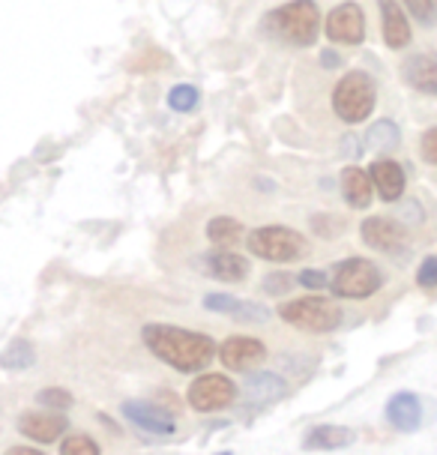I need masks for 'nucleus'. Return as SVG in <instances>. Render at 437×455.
Here are the masks:
<instances>
[{
  "mask_svg": "<svg viewBox=\"0 0 437 455\" xmlns=\"http://www.w3.org/2000/svg\"><path fill=\"white\" fill-rule=\"evenodd\" d=\"M141 341L147 345V351L156 360L171 365L174 371H183V375L204 371L218 354V345L210 336H204V332L171 327V323H159V321L144 323Z\"/></svg>",
  "mask_w": 437,
  "mask_h": 455,
  "instance_id": "obj_1",
  "label": "nucleus"
},
{
  "mask_svg": "<svg viewBox=\"0 0 437 455\" xmlns=\"http://www.w3.org/2000/svg\"><path fill=\"white\" fill-rule=\"evenodd\" d=\"M264 30L273 39L294 48H309L318 39L321 30V10L314 0H290L264 19Z\"/></svg>",
  "mask_w": 437,
  "mask_h": 455,
  "instance_id": "obj_2",
  "label": "nucleus"
},
{
  "mask_svg": "<svg viewBox=\"0 0 437 455\" xmlns=\"http://www.w3.org/2000/svg\"><path fill=\"white\" fill-rule=\"evenodd\" d=\"M377 102V84L369 72L351 69L338 78V84L333 87V111L336 117L347 126H357L362 120L371 117Z\"/></svg>",
  "mask_w": 437,
  "mask_h": 455,
  "instance_id": "obj_3",
  "label": "nucleus"
},
{
  "mask_svg": "<svg viewBox=\"0 0 437 455\" xmlns=\"http://www.w3.org/2000/svg\"><path fill=\"white\" fill-rule=\"evenodd\" d=\"M246 249L252 251L255 258L270 264H290L299 261V258L309 251V243L299 231L285 225H261L255 231H249L246 237Z\"/></svg>",
  "mask_w": 437,
  "mask_h": 455,
  "instance_id": "obj_4",
  "label": "nucleus"
},
{
  "mask_svg": "<svg viewBox=\"0 0 437 455\" xmlns=\"http://www.w3.org/2000/svg\"><path fill=\"white\" fill-rule=\"evenodd\" d=\"M279 318L288 323V327H297L303 332H333L342 327L345 312L338 308V303L323 297H303V299H288V303L279 306Z\"/></svg>",
  "mask_w": 437,
  "mask_h": 455,
  "instance_id": "obj_5",
  "label": "nucleus"
},
{
  "mask_svg": "<svg viewBox=\"0 0 437 455\" xmlns=\"http://www.w3.org/2000/svg\"><path fill=\"white\" fill-rule=\"evenodd\" d=\"M330 288L342 299H366L384 288V273L369 258H347V261L336 267Z\"/></svg>",
  "mask_w": 437,
  "mask_h": 455,
  "instance_id": "obj_6",
  "label": "nucleus"
},
{
  "mask_svg": "<svg viewBox=\"0 0 437 455\" xmlns=\"http://www.w3.org/2000/svg\"><path fill=\"white\" fill-rule=\"evenodd\" d=\"M240 389L228 375H198L186 389V402L198 413H216L237 402Z\"/></svg>",
  "mask_w": 437,
  "mask_h": 455,
  "instance_id": "obj_7",
  "label": "nucleus"
},
{
  "mask_svg": "<svg viewBox=\"0 0 437 455\" xmlns=\"http://www.w3.org/2000/svg\"><path fill=\"white\" fill-rule=\"evenodd\" d=\"M323 30H327L330 43L360 45L362 39H366V12H362L360 4H354V0H345V4H338V6H333V10L327 12Z\"/></svg>",
  "mask_w": 437,
  "mask_h": 455,
  "instance_id": "obj_8",
  "label": "nucleus"
},
{
  "mask_svg": "<svg viewBox=\"0 0 437 455\" xmlns=\"http://www.w3.org/2000/svg\"><path fill=\"white\" fill-rule=\"evenodd\" d=\"M120 413H123L135 428H141V432H147L153 437H171L177 432V422H174L171 413H168L165 408H159V404H153V402L129 398V402L120 404Z\"/></svg>",
  "mask_w": 437,
  "mask_h": 455,
  "instance_id": "obj_9",
  "label": "nucleus"
},
{
  "mask_svg": "<svg viewBox=\"0 0 437 455\" xmlns=\"http://www.w3.org/2000/svg\"><path fill=\"white\" fill-rule=\"evenodd\" d=\"M360 240L366 243L369 249L384 251V255H399V251L408 249V234H404V228L386 216H369L366 222L360 225Z\"/></svg>",
  "mask_w": 437,
  "mask_h": 455,
  "instance_id": "obj_10",
  "label": "nucleus"
},
{
  "mask_svg": "<svg viewBox=\"0 0 437 455\" xmlns=\"http://www.w3.org/2000/svg\"><path fill=\"white\" fill-rule=\"evenodd\" d=\"M218 360L228 371H252L266 360V345L255 336H228L218 345Z\"/></svg>",
  "mask_w": 437,
  "mask_h": 455,
  "instance_id": "obj_11",
  "label": "nucleus"
},
{
  "mask_svg": "<svg viewBox=\"0 0 437 455\" xmlns=\"http://www.w3.org/2000/svg\"><path fill=\"white\" fill-rule=\"evenodd\" d=\"M69 419L63 413L45 411V413H21L19 417V432L34 443H54L67 435Z\"/></svg>",
  "mask_w": 437,
  "mask_h": 455,
  "instance_id": "obj_12",
  "label": "nucleus"
},
{
  "mask_svg": "<svg viewBox=\"0 0 437 455\" xmlns=\"http://www.w3.org/2000/svg\"><path fill=\"white\" fill-rule=\"evenodd\" d=\"M377 6H380V36H384L386 48H393V52L408 48L410 45L408 12H404L395 0H377Z\"/></svg>",
  "mask_w": 437,
  "mask_h": 455,
  "instance_id": "obj_13",
  "label": "nucleus"
},
{
  "mask_svg": "<svg viewBox=\"0 0 437 455\" xmlns=\"http://www.w3.org/2000/svg\"><path fill=\"white\" fill-rule=\"evenodd\" d=\"M384 417L395 432H417L423 426V402L417 393H395L386 402Z\"/></svg>",
  "mask_w": 437,
  "mask_h": 455,
  "instance_id": "obj_14",
  "label": "nucleus"
},
{
  "mask_svg": "<svg viewBox=\"0 0 437 455\" xmlns=\"http://www.w3.org/2000/svg\"><path fill=\"white\" fill-rule=\"evenodd\" d=\"M369 177L375 183V192L386 204L399 201L404 195V186H408V177H404V168L395 159H377L369 165Z\"/></svg>",
  "mask_w": 437,
  "mask_h": 455,
  "instance_id": "obj_15",
  "label": "nucleus"
},
{
  "mask_svg": "<svg viewBox=\"0 0 437 455\" xmlns=\"http://www.w3.org/2000/svg\"><path fill=\"white\" fill-rule=\"evenodd\" d=\"M201 267L210 279H218V282H242L249 275V261L242 255L231 249H213L201 258Z\"/></svg>",
  "mask_w": 437,
  "mask_h": 455,
  "instance_id": "obj_16",
  "label": "nucleus"
},
{
  "mask_svg": "<svg viewBox=\"0 0 437 455\" xmlns=\"http://www.w3.org/2000/svg\"><path fill=\"white\" fill-rule=\"evenodd\" d=\"M401 76H404V84L414 87L417 93H425V96H437V54H414L404 60L401 67Z\"/></svg>",
  "mask_w": 437,
  "mask_h": 455,
  "instance_id": "obj_17",
  "label": "nucleus"
},
{
  "mask_svg": "<svg viewBox=\"0 0 437 455\" xmlns=\"http://www.w3.org/2000/svg\"><path fill=\"white\" fill-rule=\"evenodd\" d=\"M338 186H342V195L347 201V207L354 210H366L371 207V198H375V183H371L369 171H362L360 165H347L338 177Z\"/></svg>",
  "mask_w": 437,
  "mask_h": 455,
  "instance_id": "obj_18",
  "label": "nucleus"
},
{
  "mask_svg": "<svg viewBox=\"0 0 437 455\" xmlns=\"http://www.w3.org/2000/svg\"><path fill=\"white\" fill-rule=\"evenodd\" d=\"M204 308L218 312V315H231V318L246 321V323H261L270 318V308H264L258 303H242V299L231 297V294H207Z\"/></svg>",
  "mask_w": 437,
  "mask_h": 455,
  "instance_id": "obj_19",
  "label": "nucleus"
},
{
  "mask_svg": "<svg viewBox=\"0 0 437 455\" xmlns=\"http://www.w3.org/2000/svg\"><path fill=\"white\" fill-rule=\"evenodd\" d=\"M357 441L354 428L347 426H333V422H323V426H314L306 432L303 437V450H318V452H336V450H345Z\"/></svg>",
  "mask_w": 437,
  "mask_h": 455,
  "instance_id": "obj_20",
  "label": "nucleus"
},
{
  "mask_svg": "<svg viewBox=\"0 0 437 455\" xmlns=\"http://www.w3.org/2000/svg\"><path fill=\"white\" fill-rule=\"evenodd\" d=\"M288 395V380L276 371H252L246 378V398L255 404H270Z\"/></svg>",
  "mask_w": 437,
  "mask_h": 455,
  "instance_id": "obj_21",
  "label": "nucleus"
},
{
  "mask_svg": "<svg viewBox=\"0 0 437 455\" xmlns=\"http://www.w3.org/2000/svg\"><path fill=\"white\" fill-rule=\"evenodd\" d=\"M207 240L216 249H234L242 240V225L231 216H216L207 222Z\"/></svg>",
  "mask_w": 437,
  "mask_h": 455,
  "instance_id": "obj_22",
  "label": "nucleus"
},
{
  "mask_svg": "<svg viewBox=\"0 0 437 455\" xmlns=\"http://www.w3.org/2000/svg\"><path fill=\"white\" fill-rule=\"evenodd\" d=\"M399 141H401V132L393 120H377L366 132V150L371 153H393L399 148Z\"/></svg>",
  "mask_w": 437,
  "mask_h": 455,
  "instance_id": "obj_23",
  "label": "nucleus"
},
{
  "mask_svg": "<svg viewBox=\"0 0 437 455\" xmlns=\"http://www.w3.org/2000/svg\"><path fill=\"white\" fill-rule=\"evenodd\" d=\"M34 363H36V351L28 339L10 341V347H4V354H0V369H6V371H24Z\"/></svg>",
  "mask_w": 437,
  "mask_h": 455,
  "instance_id": "obj_24",
  "label": "nucleus"
},
{
  "mask_svg": "<svg viewBox=\"0 0 437 455\" xmlns=\"http://www.w3.org/2000/svg\"><path fill=\"white\" fill-rule=\"evenodd\" d=\"M198 102H201V93H198V87H192V84H174L171 91H168V108L177 114L195 111Z\"/></svg>",
  "mask_w": 437,
  "mask_h": 455,
  "instance_id": "obj_25",
  "label": "nucleus"
},
{
  "mask_svg": "<svg viewBox=\"0 0 437 455\" xmlns=\"http://www.w3.org/2000/svg\"><path fill=\"white\" fill-rule=\"evenodd\" d=\"M36 402L43 404L45 411L63 413V411H69L72 404H75V398H72L67 389H60V387H45V389H39V393H36Z\"/></svg>",
  "mask_w": 437,
  "mask_h": 455,
  "instance_id": "obj_26",
  "label": "nucleus"
},
{
  "mask_svg": "<svg viewBox=\"0 0 437 455\" xmlns=\"http://www.w3.org/2000/svg\"><path fill=\"white\" fill-rule=\"evenodd\" d=\"M60 455H102V450H99V443H96L91 435L75 432V435L63 437Z\"/></svg>",
  "mask_w": 437,
  "mask_h": 455,
  "instance_id": "obj_27",
  "label": "nucleus"
},
{
  "mask_svg": "<svg viewBox=\"0 0 437 455\" xmlns=\"http://www.w3.org/2000/svg\"><path fill=\"white\" fill-rule=\"evenodd\" d=\"M417 284L423 291H434L437 288V255L423 258V264L417 267Z\"/></svg>",
  "mask_w": 437,
  "mask_h": 455,
  "instance_id": "obj_28",
  "label": "nucleus"
},
{
  "mask_svg": "<svg viewBox=\"0 0 437 455\" xmlns=\"http://www.w3.org/2000/svg\"><path fill=\"white\" fill-rule=\"evenodd\" d=\"M290 288H294L290 273H270L264 279V291H266V294H273V297H285Z\"/></svg>",
  "mask_w": 437,
  "mask_h": 455,
  "instance_id": "obj_29",
  "label": "nucleus"
},
{
  "mask_svg": "<svg viewBox=\"0 0 437 455\" xmlns=\"http://www.w3.org/2000/svg\"><path fill=\"white\" fill-rule=\"evenodd\" d=\"M408 4V10H410V15L419 21V24H432L434 21V12H437V6H434V0H404Z\"/></svg>",
  "mask_w": 437,
  "mask_h": 455,
  "instance_id": "obj_30",
  "label": "nucleus"
},
{
  "mask_svg": "<svg viewBox=\"0 0 437 455\" xmlns=\"http://www.w3.org/2000/svg\"><path fill=\"white\" fill-rule=\"evenodd\" d=\"M297 282L303 284V288H309V291L330 288V279H327V273H323V270H303L297 275Z\"/></svg>",
  "mask_w": 437,
  "mask_h": 455,
  "instance_id": "obj_31",
  "label": "nucleus"
},
{
  "mask_svg": "<svg viewBox=\"0 0 437 455\" xmlns=\"http://www.w3.org/2000/svg\"><path fill=\"white\" fill-rule=\"evenodd\" d=\"M419 153H423V159L428 162V165H437V126H432L423 135V141H419Z\"/></svg>",
  "mask_w": 437,
  "mask_h": 455,
  "instance_id": "obj_32",
  "label": "nucleus"
},
{
  "mask_svg": "<svg viewBox=\"0 0 437 455\" xmlns=\"http://www.w3.org/2000/svg\"><path fill=\"white\" fill-rule=\"evenodd\" d=\"M321 67H323V69H336V67H342V57H338L336 52H321Z\"/></svg>",
  "mask_w": 437,
  "mask_h": 455,
  "instance_id": "obj_33",
  "label": "nucleus"
},
{
  "mask_svg": "<svg viewBox=\"0 0 437 455\" xmlns=\"http://www.w3.org/2000/svg\"><path fill=\"white\" fill-rule=\"evenodd\" d=\"M6 455H45V452L36 450V446H10Z\"/></svg>",
  "mask_w": 437,
  "mask_h": 455,
  "instance_id": "obj_34",
  "label": "nucleus"
},
{
  "mask_svg": "<svg viewBox=\"0 0 437 455\" xmlns=\"http://www.w3.org/2000/svg\"><path fill=\"white\" fill-rule=\"evenodd\" d=\"M218 455H234V452H218Z\"/></svg>",
  "mask_w": 437,
  "mask_h": 455,
  "instance_id": "obj_35",
  "label": "nucleus"
}]
</instances>
